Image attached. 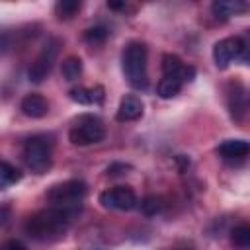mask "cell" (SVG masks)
I'll return each mask as SVG.
<instances>
[{
	"mask_svg": "<svg viewBox=\"0 0 250 250\" xmlns=\"http://www.w3.org/2000/svg\"><path fill=\"white\" fill-rule=\"evenodd\" d=\"M72 219L68 215H64L57 207H51L49 205V209H43V211L33 213L25 221L23 230H25V234L29 238L47 242V240H55V238L62 236L64 230L68 229V223Z\"/></svg>",
	"mask_w": 250,
	"mask_h": 250,
	"instance_id": "1",
	"label": "cell"
},
{
	"mask_svg": "<svg viewBox=\"0 0 250 250\" xmlns=\"http://www.w3.org/2000/svg\"><path fill=\"white\" fill-rule=\"evenodd\" d=\"M84 195H86V184L82 180H66L61 184H55L45 193L51 207H57L70 219H74L80 213Z\"/></svg>",
	"mask_w": 250,
	"mask_h": 250,
	"instance_id": "2",
	"label": "cell"
},
{
	"mask_svg": "<svg viewBox=\"0 0 250 250\" xmlns=\"http://www.w3.org/2000/svg\"><path fill=\"white\" fill-rule=\"evenodd\" d=\"M121 68L127 82L135 90H145L148 84L146 74V45L141 41H131L121 53Z\"/></svg>",
	"mask_w": 250,
	"mask_h": 250,
	"instance_id": "3",
	"label": "cell"
},
{
	"mask_svg": "<svg viewBox=\"0 0 250 250\" xmlns=\"http://www.w3.org/2000/svg\"><path fill=\"white\" fill-rule=\"evenodd\" d=\"M21 158L33 174H45L53 162V141L47 135H33L21 148Z\"/></svg>",
	"mask_w": 250,
	"mask_h": 250,
	"instance_id": "4",
	"label": "cell"
},
{
	"mask_svg": "<svg viewBox=\"0 0 250 250\" xmlns=\"http://www.w3.org/2000/svg\"><path fill=\"white\" fill-rule=\"evenodd\" d=\"M105 137V125L98 115L82 113L72 121V127L68 131V139L76 146H86L104 141Z\"/></svg>",
	"mask_w": 250,
	"mask_h": 250,
	"instance_id": "5",
	"label": "cell"
},
{
	"mask_svg": "<svg viewBox=\"0 0 250 250\" xmlns=\"http://www.w3.org/2000/svg\"><path fill=\"white\" fill-rule=\"evenodd\" d=\"M61 45H62V41H61L59 37L47 39V43L43 45V49L39 51V55L35 57L33 64H31L29 70H27V76H29V80H31L33 84H41V82L51 74L53 64H55L57 57H59Z\"/></svg>",
	"mask_w": 250,
	"mask_h": 250,
	"instance_id": "6",
	"label": "cell"
},
{
	"mask_svg": "<svg viewBox=\"0 0 250 250\" xmlns=\"http://www.w3.org/2000/svg\"><path fill=\"white\" fill-rule=\"evenodd\" d=\"M100 205L115 211H131L137 205V195L127 186H117L100 193Z\"/></svg>",
	"mask_w": 250,
	"mask_h": 250,
	"instance_id": "7",
	"label": "cell"
},
{
	"mask_svg": "<svg viewBox=\"0 0 250 250\" xmlns=\"http://www.w3.org/2000/svg\"><path fill=\"white\" fill-rule=\"evenodd\" d=\"M242 53V37H225L213 47V61L217 68H227L234 59H240Z\"/></svg>",
	"mask_w": 250,
	"mask_h": 250,
	"instance_id": "8",
	"label": "cell"
},
{
	"mask_svg": "<svg viewBox=\"0 0 250 250\" xmlns=\"http://www.w3.org/2000/svg\"><path fill=\"white\" fill-rule=\"evenodd\" d=\"M160 66H162V74H164V76H178L180 80H184V84H186V82H191L193 76H195L193 66H186V64L180 61V57L170 55V53L162 57Z\"/></svg>",
	"mask_w": 250,
	"mask_h": 250,
	"instance_id": "9",
	"label": "cell"
},
{
	"mask_svg": "<svg viewBox=\"0 0 250 250\" xmlns=\"http://www.w3.org/2000/svg\"><path fill=\"white\" fill-rule=\"evenodd\" d=\"M211 10L217 18L242 16V14L250 12V2H246V0H215Z\"/></svg>",
	"mask_w": 250,
	"mask_h": 250,
	"instance_id": "10",
	"label": "cell"
},
{
	"mask_svg": "<svg viewBox=\"0 0 250 250\" xmlns=\"http://www.w3.org/2000/svg\"><path fill=\"white\" fill-rule=\"evenodd\" d=\"M20 109H21L23 115H27V117H31V119H41V117L47 115L49 104H47V100H45L43 96H39V94H27V96L21 100Z\"/></svg>",
	"mask_w": 250,
	"mask_h": 250,
	"instance_id": "11",
	"label": "cell"
},
{
	"mask_svg": "<svg viewBox=\"0 0 250 250\" xmlns=\"http://www.w3.org/2000/svg\"><path fill=\"white\" fill-rule=\"evenodd\" d=\"M143 115V102L137 96H125L119 102L117 107V119L119 121H135Z\"/></svg>",
	"mask_w": 250,
	"mask_h": 250,
	"instance_id": "12",
	"label": "cell"
},
{
	"mask_svg": "<svg viewBox=\"0 0 250 250\" xmlns=\"http://www.w3.org/2000/svg\"><path fill=\"white\" fill-rule=\"evenodd\" d=\"M217 152L223 158H242L250 152V143H246L242 139H229L217 146Z\"/></svg>",
	"mask_w": 250,
	"mask_h": 250,
	"instance_id": "13",
	"label": "cell"
},
{
	"mask_svg": "<svg viewBox=\"0 0 250 250\" xmlns=\"http://www.w3.org/2000/svg\"><path fill=\"white\" fill-rule=\"evenodd\" d=\"M182 86H184V80H180L178 76H162V80L156 86V94L162 100H170L180 94Z\"/></svg>",
	"mask_w": 250,
	"mask_h": 250,
	"instance_id": "14",
	"label": "cell"
},
{
	"mask_svg": "<svg viewBox=\"0 0 250 250\" xmlns=\"http://www.w3.org/2000/svg\"><path fill=\"white\" fill-rule=\"evenodd\" d=\"M82 8V0H57L55 14L59 20H72Z\"/></svg>",
	"mask_w": 250,
	"mask_h": 250,
	"instance_id": "15",
	"label": "cell"
},
{
	"mask_svg": "<svg viewBox=\"0 0 250 250\" xmlns=\"http://www.w3.org/2000/svg\"><path fill=\"white\" fill-rule=\"evenodd\" d=\"M61 72H62L64 80H68V82L76 80V78L80 76V72H82V61H80L78 57H66V59L62 61Z\"/></svg>",
	"mask_w": 250,
	"mask_h": 250,
	"instance_id": "16",
	"label": "cell"
},
{
	"mask_svg": "<svg viewBox=\"0 0 250 250\" xmlns=\"http://www.w3.org/2000/svg\"><path fill=\"white\" fill-rule=\"evenodd\" d=\"M230 242L238 248H250V225H238L230 232Z\"/></svg>",
	"mask_w": 250,
	"mask_h": 250,
	"instance_id": "17",
	"label": "cell"
},
{
	"mask_svg": "<svg viewBox=\"0 0 250 250\" xmlns=\"http://www.w3.org/2000/svg\"><path fill=\"white\" fill-rule=\"evenodd\" d=\"M0 180H2V186L6 188V186H10V184H16V182H20L21 180V172L16 168V166H12L10 162H2V166H0Z\"/></svg>",
	"mask_w": 250,
	"mask_h": 250,
	"instance_id": "18",
	"label": "cell"
},
{
	"mask_svg": "<svg viewBox=\"0 0 250 250\" xmlns=\"http://www.w3.org/2000/svg\"><path fill=\"white\" fill-rule=\"evenodd\" d=\"M162 209H164V203H162V199L156 197V195H146V197L143 199V203H141V211H143V215H146V217H154V215H158Z\"/></svg>",
	"mask_w": 250,
	"mask_h": 250,
	"instance_id": "19",
	"label": "cell"
},
{
	"mask_svg": "<svg viewBox=\"0 0 250 250\" xmlns=\"http://www.w3.org/2000/svg\"><path fill=\"white\" fill-rule=\"evenodd\" d=\"M68 96H70L72 102H76V104H80V105H90V104H94V102H92V90H90V88H84V86L72 88V90L68 92Z\"/></svg>",
	"mask_w": 250,
	"mask_h": 250,
	"instance_id": "20",
	"label": "cell"
},
{
	"mask_svg": "<svg viewBox=\"0 0 250 250\" xmlns=\"http://www.w3.org/2000/svg\"><path fill=\"white\" fill-rule=\"evenodd\" d=\"M105 37H107V29H105L104 25L90 27V29L84 33V39H86V43H90V45H100V43L105 41Z\"/></svg>",
	"mask_w": 250,
	"mask_h": 250,
	"instance_id": "21",
	"label": "cell"
},
{
	"mask_svg": "<svg viewBox=\"0 0 250 250\" xmlns=\"http://www.w3.org/2000/svg\"><path fill=\"white\" fill-rule=\"evenodd\" d=\"M240 59L250 66V29L242 35V53H240Z\"/></svg>",
	"mask_w": 250,
	"mask_h": 250,
	"instance_id": "22",
	"label": "cell"
},
{
	"mask_svg": "<svg viewBox=\"0 0 250 250\" xmlns=\"http://www.w3.org/2000/svg\"><path fill=\"white\" fill-rule=\"evenodd\" d=\"M90 90H92V102L94 104H102L104 102V88L102 86H94Z\"/></svg>",
	"mask_w": 250,
	"mask_h": 250,
	"instance_id": "23",
	"label": "cell"
},
{
	"mask_svg": "<svg viewBox=\"0 0 250 250\" xmlns=\"http://www.w3.org/2000/svg\"><path fill=\"white\" fill-rule=\"evenodd\" d=\"M107 8H109V10L119 12V10H123V8H125V0H107Z\"/></svg>",
	"mask_w": 250,
	"mask_h": 250,
	"instance_id": "24",
	"label": "cell"
},
{
	"mask_svg": "<svg viewBox=\"0 0 250 250\" xmlns=\"http://www.w3.org/2000/svg\"><path fill=\"white\" fill-rule=\"evenodd\" d=\"M4 248H23V244L18 242V240H8V242L4 244Z\"/></svg>",
	"mask_w": 250,
	"mask_h": 250,
	"instance_id": "25",
	"label": "cell"
}]
</instances>
